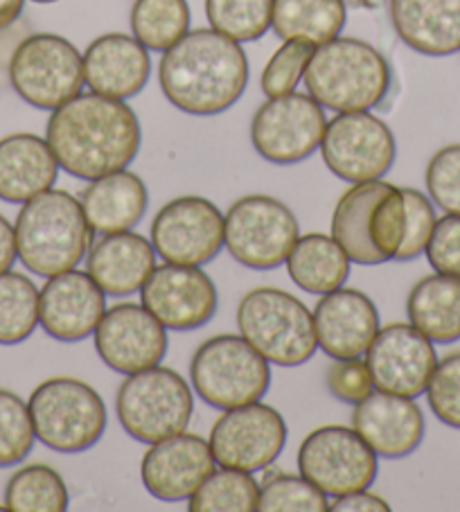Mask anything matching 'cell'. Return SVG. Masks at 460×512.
Instances as JSON below:
<instances>
[{
  "instance_id": "4316f807",
  "label": "cell",
  "mask_w": 460,
  "mask_h": 512,
  "mask_svg": "<svg viewBox=\"0 0 460 512\" xmlns=\"http://www.w3.org/2000/svg\"><path fill=\"white\" fill-rule=\"evenodd\" d=\"M59 163L46 138L37 134L5 136L0 140V199L23 203L55 188Z\"/></svg>"
},
{
  "instance_id": "ac0fdd59",
  "label": "cell",
  "mask_w": 460,
  "mask_h": 512,
  "mask_svg": "<svg viewBox=\"0 0 460 512\" xmlns=\"http://www.w3.org/2000/svg\"><path fill=\"white\" fill-rule=\"evenodd\" d=\"M93 341L100 359L120 375L158 366L167 355V330L143 303L106 307Z\"/></svg>"
},
{
  "instance_id": "9a60e30c",
  "label": "cell",
  "mask_w": 460,
  "mask_h": 512,
  "mask_svg": "<svg viewBox=\"0 0 460 512\" xmlns=\"http://www.w3.org/2000/svg\"><path fill=\"white\" fill-rule=\"evenodd\" d=\"M224 213L199 194L167 201L158 210L149 242L163 262L203 267L224 251Z\"/></svg>"
},
{
  "instance_id": "ffe728a7",
  "label": "cell",
  "mask_w": 460,
  "mask_h": 512,
  "mask_svg": "<svg viewBox=\"0 0 460 512\" xmlns=\"http://www.w3.org/2000/svg\"><path fill=\"white\" fill-rule=\"evenodd\" d=\"M106 312V294L88 271L70 269L46 278L39 291V325L50 339L79 343L93 337Z\"/></svg>"
},
{
  "instance_id": "60d3db41",
  "label": "cell",
  "mask_w": 460,
  "mask_h": 512,
  "mask_svg": "<svg viewBox=\"0 0 460 512\" xmlns=\"http://www.w3.org/2000/svg\"><path fill=\"white\" fill-rule=\"evenodd\" d=\"M427 402L442 425L460 431V350L438 361L427 386Z\"/></svg>"
},
{
  "instance_id": "484cf974",
  "label": "cell",
  "mask_w": 460,
  "mask_h": 512,
  "mask_svg": "<svg viewBox=\"0 0 460 512\" xmlns=\"http://www.w3.org/2000/svg\"><path fill=\"white\" fill-rule=\"evenodd\" d=\"M79 203L88 226L97 235L125 233L143 222L149 206V192L138 174L127 170L113 172L91 181L79 192Z\"/></svg>"
},
{
  "instance_id": "e0dca14e",
  "label": "cell",
  "mask_w": 460,
  "mask_h": 512,
  "mask_svg": "<svg viewBox=\"0 0 460 512\" xmlns=\"http://www.w3.org/2000/svg\"><path fill=\"white\" fill-rule=\"evenodd\" d=\"M366 366L377 391L418 400L427 393L438 355L433 341L411 323H391L379 328L370 343Z\"/></svg>"
},
{
  "instance_id": "e575fe53",
  "label": "cell",
  "mask_w": 460,
  "mask_h": 512,
  "mask_svg": "<svg viewBox=\"0 0 460 512\" xmlns=\"http://www.w3.org/2000/svg\"><path fill=\"white\" fill-rule=\"evenodd\" d=\"M260 483L251 472L219 467L188 499L190 512H253L258 510Z\"/></svg>"
},
{
  "instance_id": "8d00e7d4",
  "label": "cell",
  "mask_w": 460,
  "mask_h": 512,
  "mask_svg": "<svg viewBox=\"0 0 460 512\" xmlns=\"http://www.w3.org/2000/svg\"><path fill=\"white\" fill-rule=\"evenodd\" d=\"M260 512H325L330 497L307 481L303 474L276 472L260 483Z\"/></svg>"
},
{
  "instance_id": "8992f818",
  "label": "cell",
  "mask_w": 460,
  "mask_h": 512,
  "mask_svg": "<svg viewBox=\"0 0 460 512\" xmlns=\"http://www.w3.org/2000/svg\"><path fill=\"white\" fill-rule=\"evenodd\" d=\"M28 406L37 440L59 454L93 449L109 422L102 395L77 377L46 379L34 388Z\"/></svg>"
},
{
  "instance_id": "b9f144b4",
  "label": "cell",
  "mask_w": 460,
  "mask_h": 512,
  "mask_svg": "<svg viewBox=\"0 0 460 512\" xmlns=\"http://www.w3.org/2000/svg\"><path fill=\"white\" fill-rule=\"evenodd\" d=\"M431 201L449 215H460V143L438 149L424 174Z\"/></svg>"
},
{
  "instance_id": "603a6c76",
  "label": "cell",
  "mask_w": 460,
  "mask_h": 512,
  "mask_svg": "<svg viewBox=\"0 0 460 512\" xmlns=\"http://www.w3.org/2000/svg\"><path fill=\"white\" fill-rule=\"evenodd\" d=\"M149 75L152 57L134 34H102L84 52V82L91 93L131 100L147 86Z\"/></svg>"
},
{
  "instance_id": "d4e9b609",
  "label": "cell",
  "mask_w": 460,
  "mask_h": 512,
  "mask_svg": "<svg viewBox=\"0 0 460 512\" xmlns=\"http://www.w3.org/2000/svg\"><path fill=\"white\" fill-rule=\"evenodd\" d=\"M391 21L406 48L424 57L460 50V0H388Z\"/></svg>"
},
{
  "instance_id": "f546056e",
  "label": "cell",
  "mask_w": 460,
  "mask_h": 512,
  "mask_svg": "<svg viewBox=\"0 0 460 512\" xmlns=\"http://www.w3.org/2000/svg\"><path fill=\"white\" fill-rule=\"evenodd\" d=\"M388 185L391 183L384 179L352 183L334 206L330 235L359 267H379V264H386L382 255L375 251V246L370 244L368 222L370 210H373L377 199L388 190Z\"/></svg>"
},
{
  "instance_id": "7a4b0ae2",
  "label": "cell",
  "mask_w": 460,
  "mask_h": 512,
  "mask_svg": "<svg viewBox=\"0 0 460 512\" xmlns=\"http://www.w3.org/2000/svg\"><path fill=\"white\" fill-rule=\"evenodd\" d=\"M251 79L242 43L212 28L190 30L158 64V82L167 102L188 116L210 118L233 109Z\"/></svg>"
},
{
  "instance_id": "83f0119b",
  "label": "cell",
  "mask_w": 460,
  "mask_h": 512,
  "mask_svg": "<svg viewBox=\"0 0 460 512\" xmlns=\"http://www.w3.org/2000/svg\"><path fill=\"white\" fill-rule=\"evenodd\" d=\"M409 323L438 346L460 341V278L447 273L415 282L406 298Z\"/></svg>"
},
{
  "instance_id": "cb8c5ba5",
  "label": "cell",
  "mask_w": 460,
  "mask_h": 512,
  "mask_svg": "<svg viewBox=\"0 0 460 512\" xmlns=\"http://www.w3.org/2000/svg\"><path fill=\"white\" fill-rule=\"evenodd\" d=\"M156 269L152 242L134 231L102 235L86 255V271L106 296L125 298L143 289Z\"/></svg>"
},
{
  "instance_id": "7dc6e473",
  "label": "cell",
  "mask_w": 460,
  "mask_h": 512,
  "mask_svg": "<svg viewBox=\"0 0 460 512\" xmlns=\"http://www.w3.org/2000/svg\"><path fill=\"white\" fill-rule=\"evenodd\" d=\"M28 28L21 23V19L16 21L10 28L0 30V84L7 82L10 84V64H12V57L16 48H19V43L28 37Z\"/></svg>"
},
{
  "instance_id": "f6af8a7d",
  "label": "cell",
  "mask_w": 460,
  "mask_h": 512,
  "mask_svg": "<svg viewBox=\"0 0 460 512\" xmlns=\"http://www.w3.org/2000/svg\"><path fill=\"white\" fill-rule=\"evenodd\" d=\"M424 255L436 273L460 278V215L447 213L438 219Z\"/></svg>"
},
{
  "instance_id": "44dd1931",
  "label": "cell",
  "mask_w": 460,
  "mask_h": 512,
  "mask_svg": "<svg viewBox=\"0 0 460 512\" xmlns=\"http://www.w3.org/2000/svg\"><path fill=\"white\" fill-rule=\"evenodd\" d=\"M352 429L379 458L397 461L422 445L427 422L413 397L384 391L370 393L352 409Z\"/></svg>"
},
{
  "instance_id": "52a82bcc",
  "label": "cell",
  "mask_w": 460,
  "mask_h": 512,
  "mask_svg": "<svg viewBox=\"0 0 460 512\" xmlns=\"http://www.w3.org/2000/svg\"><path fill=\"white\" fill-rule=\"evenodd\" d=\"M190 384L212 409H235L267 395L271 364L242 334H217L194 350Z\"/></svg>"
},
{
  "instance_id": "4dcf8cb0",
  "label": "cell",
  "mask_w": 460,
  "mask_h": 512,
  "mask_svg": "<svg viewBox=\"0 0 460 512\" xmlns=\"http://www.w3.org/2000/svg\"><path fill=\"white\" fill-rule=\"evenodd\" d=\"M345 21V0H276L271 30L282 41H305L318 48L341 37Z\"/></svg>"
},
{
  "instance_id": "9c48e42d",
  "label": "cell",
  "mask_w": 460,
  "mask_h": 512,
  "mask_svg": "<svg viewBox=\"0 0 460 512\" xmlns=\"http://www.w3.org/2000/svg\"><path fill=\"white\" fill-rule=\"evenodd\" d=\"M224 249L237 264L273 271L287 262L300 237V224L285 201L269 194H246L224 213Z\"/></svg>"
},
{
  "instance_id": "8fae6325",
  "label": "cell",
  "mask_w": 460,
  "mask_h": 512,
  "mask_svg": "<svg viewBox=\"0 0 460 512\" xmlns=\"http://www.w3.org/2000/svg\"><path fill=\"white\" fill-rule=\"evenodd\" d=\"M298 472L327 497L368 490L377 481L379 456L352 427L323 425L298 447Z\"/></svg>"
},
{
  "instance_id": "681fc988",
  "label": "cell",
  "mask_w": 460,
  "mask_h": 512,
  "mask_svg": "<svg viewBox=\"0 0 460 512\" xmlns=\"http://www.w3.org/2000/svg\"><path fill=\"white\" fill-rule=\"evenodd\" d=\"M25 0H0V30L10 28L21 19Z\"/></svg>"
},
{
  "instance_id": "4fadbf2b",
  "label": "cell",
  "mask_w": 460,
  "mask_h": 512,
  "mask_svg": "<svg viewBox=\"0 0 460 512\" xmlns=\"http://www.w3.org/2000/svg\"><path fill=\"white\" fill-rule=\"evenodd\" d=\"M287 438L289 427L282 413L264 402H251L221 413L208 443L217 467L255 474L278 461Z\"/></svg>"
},
{
  "instance_id": "ee69618b",
  "label": "cell",
  "mask_w": 460,
  "mask_h": 512,
  "mask_svg": "<svg viewBox=\"0 0 460 512\" xmlns=\"http://www.w3.org/2000/svg\"><path fill=\"white\" fill-rule=\"evenodd\" d=\"M325 386L336 400L352 406L375 391L370 370L361 359H332L330 368L325 370Z\"/></svg>"
},
{
  "instance_id": "ba28073f",
  "label": "cell",
  "mask_w": 460,
  "mask_h": 512,
  "mask_svg": "<svg viewBox=\"0 0 460 512\" xmlns=\"http://www.w3.org/2000/svg\"><path fill=\"white\" fill-rule=\"evenodd\" d=\"M115 413L122 429L138 443H158L188 429L194 413L192 386L161 364L138 370L120 384Z\"/></svg>"
},
{
  "instance_id": "30bf717a",
  "label": "cell",
  "mask_w": 460,
  "mask_h": 512,
  "mask_svg": "<svg viewBox=\"0 0 460 512\" xmlns=\"http://www.w3.org/2000/svg\"><path fill=\"white\" fill-rule=\"evenodd\" d=\"M84 84V55L66 37L30 32L14 52L10 86L34 109L55 111L82 93Z\"/></svg>"
},
{
  "instance_id": "836d02e7",
  "label": "cell",
  "mask_w": 460,
  "mask_h": 512,
  "mask_svg": "<svg viewBox=\"0 0 460 512\" xmlns=\"http://www.w3.org/2000/svg\"><path fill=\"white\" fill-rule=\"evenodd\" d=\"M39 328V289L16 271L0 273V346H19Z\"/></svg>"
},
{
  "instance_id": "5b68a950",
  "label": "cell",
  "mask_w": 460,
  "mask_h": 512,
  "mask_svg": "<svg viewBox=\"0 0 460 512\" xmlns=\"http://www.w3.org/2000/svg\"><path fill=\"white\" fill-rule=\"evenodd\" d=\"M235 319L242 337L271 366L296 368L316 355L314 314L285 289H251L237 305Z\"/></svg>"
},
{
  "instance_id": "1f68e13d",
  "label": "cell",
  "mask_w": 460,
  "mask_h": 512,
  "mask_svg": "<svg viewBox=\"0 0 460 512\" xmlns=\"http://www.w3.org/2000/svg\"><path fill=\"white\" fill-rule=\"evenodd\" d=\"M5 506L14 512H66L70 492L55 467L32 463L16 470L7 481Z\"/></svg>"
},
{
  "instance_id": "3957f363",
  "label": "cell",
  "mask_w": 460,
  "mask_h": 512,
  "mask_svg": "<svg viewBox=\"0 0 460 512\" xmlns=\"http://www.w3.org/2000/svg\"><path fill=\"white\" fill-rule=\"evenodd\" d=\"M14 231L21 264L39 278L79 267L91 251L95 235L79 197L57 188L25 201Z\"/></svg>"
},
{
  "instance_id": "7402d4cb",
  "label": "cell",
  "mask_w": 460,
  "mask_h": 512,
  "mask_svg": "<svg viewBox=\"0 0 460 512\" xmlns=\"http://www.w3.org/2000/svg\"><path fill=\"white\" fill-rule=\"evenodd\" d=\"M312 314L318 348L330 359L366 357V350L382 328L370 296L350 287L323 294Z\"/></svg>"
},
{
  "instance_id": "f1b7e54d",
  "label": "cell",
  "mask_w": 460,
  "mask_h": 512,
  "mask_svg": "<svg viewBox=\"0 0 460 512\" xmlns=\"http://www.w3.org/2000/svg\"><path fill=\"white\" fill-rule=\"evenodd\" d=\"M285 267L294 285L307 294L323 296L348 282L352 260L332 235L305 233L289 251Z\"/></svg>"
},
{
  "instance_id": "bcb514c9",
  "label": "cell",
  "mask_w": 460,
  "mask_h": 512,
  "mask_svg": "<svg viewBox=\"0 0 460 512\" xmlns=\"http://www.w3.org/2000/svg\"><path fill=\"white\" fill-rule=\"evenodd\" d=\"M332 512H391L384 497L373 494L368 490H357L350 494H343V497H334L330 501Z\"/></svg>"
},
{
  "instance_id": "f907efd6",
  "label": "cell",
  "mask_w": 460,
  "mask_h": 512,
  "mask_svg": "<svg viewBox=\"0 0 460 512\" xmlns=\"http://www.w3.org/2000/svg\"><path fill=\"white\" fill-rule=\"evenodd\" d=\"M32 3H37V5H50V3H59V0H32Z\"/></svg>"
},
{
  "instance_id": "d590c367",
  "label": "cell",
  "mask_w": 460,
  "mask_h": 512,
  "mask_svg": "<svg viewBox=\"0 0 460 512\" xmlns=\"http://www.w3.org/2000/svg\"><path fill=\"white\" fill-rule=\"evenodd\" d=\"M276 0H206L212 30L237 43L262 39L271 30Z\"/></svg>"
},
{
  "instance_id": "5bb4252c",
  "label": "cell",
  "mask_w": 460,
  "mask_h": 512,
  "mask_svg": "<svg viewBox=\"0 0 460 512\" xmlns=\"http://www.w3.org/2000/svg\"><path fill=\"white\" fill-rule=\"evenodd\" d=\"M327 118L312 95L269 97L251 120V143L264 161L296 165L321 149Z\"/></svg>"
},
{
  "instance_id": "c3c4849f",
  "label": "cell",
  "mask_w": 460,
  "mask_h": 512,
  "mask_svg": "<svg viewBox=\"0 0 460 512\" xmlns=\"http://www.w3.org/2000/svg\"><path fill=\"white\" fill-rule=\"evenodd\" d=\"M16 260H19V251H16V231L10 224V219L0 215V273L12 271Z\"/></svg>"
},
{
  "instance_id": "7c38bea8",
  "label": "cell",
  "mask_w": 460,
  "mask_h": 512,
  "mask_svg": "<svg viewBox=\"0 0 460 512\" xmlns=\"http://www.w3.org/2000/svg\"><path fill=\"white\" fill-rule=\"evenodd\" d=\"M321 156L327 170L350 185L382 181L397 158L395 134L370 111L336 113L327 120Z\"/></svg>"
},
{
  "instance_id": "277c9868",
  "label": "cell",
  "mask_w": 460,
  "mask_h": 512,
  "mask_svg": "<svg viewBox=\"0 0 460 512\" xmlns=\"http://www.w3.org/2000/svg\"><path fill=\"white\" fill-rule=\"evenodd\" d=\"M391 66L368 41L336 37L318 46L305 70L307 93L334 113L370 111L391 91Z\"/></svg>"
},
{
  "instance_id": "6da1fadb",
  "label": "cell",
  "mask_w": 460,
  "mask_h": 512,
  "mask_svg": "<svg viewBox=\"0 0 460 512\" xmlns=\"http://www.w3.org/2000/svg\"><path fill=\"white\" fill-rule=\"evenodd\" d=\"M46 140L61 170L95 181L136 161L143 127L127 100L79 93L50 113Z\"/></svg>"
},
{
  "instance_id": "d6a6232c",
  "label": "cell",
  "mask_w": 460,
  "mask_h": 512,
  "mask_svg": "<svg viewBox=\"0 0 460 512\" xmlns=\"http://www.w3.org/2000/svg\"><path fill=\"white\" fill-rule=\"evenodd\" d=\"M188 0H136L131 7V32L149 52L170 50L190 32Z\"/></svg>"
},
{
  "instance_id": "ab89813d",
  "label": "cell",
  "mask_w": 460,
  "mask_h": 512,
  "mask_svg": "<svg viewBox=\"0 0 460 512\" xmlns=\"http://www.w3.org/2000/svg\"><path fill=\"white\" fill-rule=\"evenodd\" d=\"M316 46L305 41H282V46L273 52L267 66L262 70L260 86L267 97H280L294 93L305 79V70L312 61Z\"/></svg>"
},
{
  "instance_id": "f35d334b",
  "label": "cell",
  "mask_w": 460,
  "mask_h": 512,
  "mask_svg": "<svg viewBox=\"0 0 460 512\" xmlns=\"http://www.w3.org/2000/svg\"><path fill=\"white\" fill-rule=\"evenodd\" d=\"M406 235V201L404 192L397 185H388V190L377 199L370 210L368 237L375 251L384 262H395Z\"/></svg>"
},
{
  "instance_id": "2e32d148",
  "label": "cell",
  "mask_w": 460,
  "mask_h": 512,
  "mask_svg": "<svg viewBox=\"0 0 460 512\" xmlns=\"http://www.w3.org/2000/svg\"><path fill=\"white\" fill-rule=\"evenodd\" d=\"M140 303L165 330L190 332L215 319L219 294L215 280L201 267L163 262L140 289Z\"/></svg>"
},
{
  "instance_id": "d6986e66",
  "label": "cell",
  "mask_w": 460,
  "mask_h": 512,
  "mask_svg": "<svg viewBox=\"0 0 460 512\" xmlns=\"http://www.w3.org/2000/svg\"><path fill=\"white\" fill-rule=\"evenodd\" d=\"M215 470L217 461L208 440L188 431L152 443L140 461L147 492L165 503L188 501Z\"/></svg>"
},
{
  "instance_id": "74e56055",
  "label": "cell",
  "mask_w": 460,
  "mask_h": 512,
  "mask_svg": "<svg viewBox=\"0 0 460 512\" xmlns=\"http://www.w3.org/2000/svg\"><path fill=\"white\" fill-rule=\"evenodd\" d=\"M37 443L30 406L21 395L0 388V467L21 465Z\"/></svg>"
},
{
  "instance_id": "7bdbcfd3",
  "label": "cell",
  "mask_w": 460,
  "mask_h": 512,
  "mask_svg": "<svg viewBox=\"0 0 460 512\" xmlns=\"http://www.w3.org/2000/svg\"><path fill=\"white\" fill-rule=\"evenodd\" d=\"M406 201V235L395 255V262H411L427 251L433 228H436V203L429 194L415 188H402Z\"/></svg>"
}]
</instances>
